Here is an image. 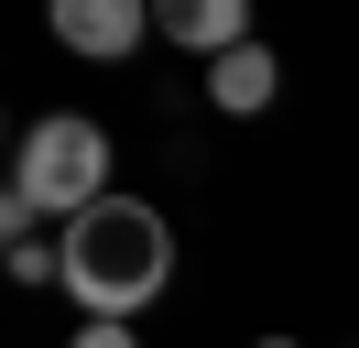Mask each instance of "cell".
<instances>
[{
	"mask_svg": "<svg viewBox=\"0 0 359 348\" xmlns=\"http://www.w3.org/2000/svg\"><path fill=\"white\" fill-rule=\"evenodd\" d=\"M55 261H66V294L88 304V316L131 326L142 304H153L163 283H175V229H163V207H142V196H109V207L66 218Z\"/></svg>",
	"mask_w": 359,
	"mask_h": 348,
	"instance_id": "obj_1",
	"label": "cell"
},
{
	"mask_svg": "<svg viewBox=\"0 0 359 348\" xmlns=\"http://www.w3.org/2000/svg\"><path fill=\"white\" fill-rule=\"evenodd\" d=\"M11 185L33 196L44 218H88V207H109V130L88 120V109H55V120H33L22 130V152H11Z\"/></svg>",
	"mask_w": 359,
	"mask_h": 348,
	"instance_id": "obj_2",
	"label": "cell"
},
{
	"mask_svg": "<svg viewBox=\"0 0 359 348\" xmlns=\"http://www.w3.org/2000/svg\"><path fill=\"white\" fill-rule=\"evenodd\" d=\"M142 33H153V0H55V44L88 65H120Z\"/></svg>",
	"mask_w": 359,
	"mask_h": 348,
	"instance_id": "obj_3",
	"label": "cell"
},
{
	"mask_svg": "<svg viewBox=\"0 0 359 348\" xmlns=\"http://www.w3.org/2000/svg\"><path fill=\"white\" fill-rule=\"evenodd\" d=\"M153 33L196 44L207 65H218V55H240V44H262V33H250V0H153Z\"/></svg>",
	"mask_w": 359,
	"mask_h": 348,
	"instance_id": "obj_4",
	"label": "cell"
},
{
	"mask_svg": "<svg viewBox=\"0 0 359 348\" xmlns=\"http://www.w3.org/2000/svg\"><path fill=\"white\" fill-rule=\"evenodd\" d=\"M272 87H283V65H272V44H240V55L207 65V109H229V120H262Z\"/></svg>",
	"mask_w": 359,
	"mask_h": 348,
	"instance_id": "obj_5",
	"label": "cell"
},
{
	"mask_svg": "<svg viewBox=\"0 0 359 348\" xmlns=\"http://www.w3.org/2000/svg\"><path fill=\"white\" fill-rule=\"evenodd\" d=\"M33 229H44V207H33L22 185H0V239H11V250H33Z\"/></svg>",
	"mask_w": 359,
	"mask_h": 348,
	"instance_id": "obj_6",
	"label": "cell"
},
{
	"mask_svg": "<svg viewBox=\"0 0 359 348\" xmlns=\"http://www.w3.org/2000/svg\"><path fill=\"white\" fill-rule=\"evenodd\" d=\"M66 348H142V337H131V326H109V316H88V326H76Z\"/></svg>",
	"mask_w": 359,
	"mask_h": 348,
	"instance_id": "obj_7",
	"label": "cell"
},
{
	"mask_svg": "<svg viewBox=\"0 0 359 348\" xmlns=\"http://www.w3.org/2000/svg\"><path fill=\"white\" fill-rule=\"evenodd\" d=\"M250 348H305V337H250Z\"/></svg>",
	"mask_w": 359,
	"mask_h": 348,
	"instance_id": "obj_8",
	"label": "cell"
}]
</instances>
